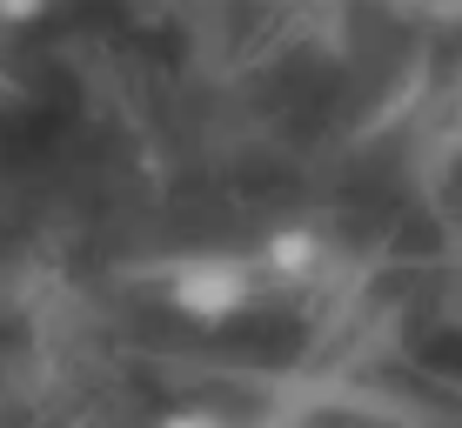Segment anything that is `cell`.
<instances>
[{
  "instance_id": "1",
  "label": "cell",
  "mask_w": 462,
  "mask_h": 428,
  "mask_svg": "<svg viewBox=\"0 0 462 428\" xmlns=\"http://www.w3.org/2000/svg\"><path fill=\"white\" fill-rule=\"evenodd\" d=\"M262 295V261L228 255V248H195V255H174L162 268V301L168 314H181L188 328H228L242 322Z\"/></svg>"
},
{
  "instance_id": "2",
  "label": "cell",
  "mask_w": 462,
  "mask_h": 428,
  "mask_svg": "<svg viewBox=\"0 0 462 428\" xmlns=\"http://www.w3.org/2000/svg\"><path fill=\"white\" fill-rule=\"evenodd\" d=\"M328 268V241L309 228V221H289L262 241V275L268 281H315Z\"/></svg>"
},
{
  "instance_id": "3",
  "label": "cell",
  "mask_w": 462,
  "mask_h": 428,
  "mask_svg": "<svg viewBox=\"0 0 462 428\" xmlns=\"http://www.w3.org/2000/svg\"><path fill=\"white\" fill-rule=\"evenodd\" d=\"M154 428H235L228 415H215V408H168Z\"/></svg>"
},
{
  "instance_id": "4",
  "label": "cell",
  "mask_w": 462,
  "mask_h": 428,
  "mask_svg": "<svg viewBox=\"0 0 462 428\" xmlns=\"http://www.w3.org/2000/svg\"><path fill=\"white\" fill-rule=\"evenodd\" d=\"M47 14V0H0V21L7 27H27V21H41Z\"/></svg>"
}]
</instances>
